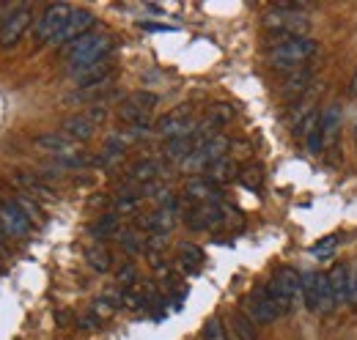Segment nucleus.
<instances>
[{
	"mask_svg": "<svg viewBox=\"0 0 357 340\" xmlns=\"http://www.w3.org/2000/svg\"><path fill=\"white\" fill-rule=\"evenodd\" d=\"M178 263H181V269L195 272L204 263V250L198 245H192V242H181L178 245Z\"/></svg>",
	"mask_w": 357,
	"mask_h": 340,
	"instance_id": "nucleus-24",
	"label": "nucleus"
},
{
	"mask_svg": "<svg viewBox=\"0 0 357 340\" xmlns=\"http://www.w3.org/2000/svg\"><path fill=\"white\" fill-rule=\"evenodd\" d=\"M355 137H357V127H355Z\"/></svg>",
	"mask_w": 357,
	"mask_h": 340,
	"instance_id": "nucleus-42",
	"label": "nucleus"
},
{
	"mask_svg": "<svg viewBox=\"0 0 357 340\" xmlns=\"http://www.w3.org/2000/svg\"><path fill=\"white\" fill-rule=\"evenodd\" d=\"M14 203L22 209V214H25L31 222H45V212L39 209V203H36L33 198H28V195H17Z\"/></svg>",
	"mask_w": 357,
	"mask_h": 340,
	"instance_id": "nucleus-31",
	"label": "nucleus"
},
{
	"mask_svg": "<svg viewBox=\"0 0 357 340\" xmlns=\"http://www.w3.org/2000/svg\"><path fill=\"white\" fill-rule=\"evenodd\" d=\"M113 47H116V42L107 33H93L91 31L83 39H77V42H72L66 47V52H63L66 55V66H69V72H77V69L99 63V61H107Z\"/></svg>",
	"mask_w": 357,
	"mask_h": 340,
	"instance_id": "nucleus-2",
	"label": "nucleus"
},
{
	"mask_svg": "<svg viewBox=\"0 0 357 340\" xmlns=\"http://www.w3.org/2000/svg\"><path fill=\"white\" fill-rule=\"evenodd\" d=\"M201 338H204V340H228V330H225L223 321H220L218 316H212V318L204 324Z\"/></svg>",
	"mask_w": 357,
	"mask_h": 340,
	"instance_id": "nucleus-32",
	"label": "nucleus"
},
{
	"mask_svg": "<svg viewBox=\"0 0 357 340\" xmlns=\"http://www.w3.org/2000/svg\"><path fill=\"white\" fill-rule=\"evenodd\" d=\"M195 127H198V121L192 118V107L184 105V107H176L171 116L160 118L154 132L168 143V140H176V137H192Z\"/></svg>",
	"mask_w": 357,
	"mask_h": 340,
	"instance_id": "nucleus-7",
	"label": "nucleus"
},
{
	"mask_svg": "<svg viewBox=\"0 0 357 340\" xmlns=\"http://www.w3.org/2000/svg\"><path fill=\"white\" fill-rule=\"evenodd\" d=\"M267 288L275 299V304H278V310H280V316H286L303 299V275L294 266H278L272 272V280L267 283Z\"/></svg>",
	"mask_w": 357,
	"mask_h": 340,
	"instance_id": "nucleus-3",
	"label": "nucleus"
},
{
	"mask_svg": "<svg viewBox=\"0 0 357 340\" xmlns=\"http://www.w3.org/2000/svg\"><path fill=\"white\" fill-rule=\"evenodd\" d=\"M311 80H313V72L311 69H305V66H300L297 72H291V75H286V80H283V93L286 96H300V93H305L308 88H311Z\"/></svg>",
	"mask_w": 357,
	"mask_h": 340,
	"instance_id": "nucleus-22",
	"label": "nucleus"
},
{
	"mask_svg": "<svg viewBox=\"0 0 357 340\" xmlns=\"http://www.w3.org/2000/svg\"><path fill=\"white\" fill-rule=\"evenodd\" d=\"M184 195L192 201V203H223V192L218 184H212L209 178L204 176H195L187 181L184 187Z\"/></svg>",
	"mask_w": 357,
	"mask_h": 340,
	"instance_id": "nucleus-12",
	"label": "nucleus"
},
{
	"mask_svg": "<svg viewBox=\"0 0 357 340\" xmlns=\"http://www.w3.org/2000/svg\"><path fill=\"white\" fill-rule=\"evenodd\" d=\"M83 116L89 118L93 127H99V124H105V121H107V107H105V105H91Z\"/></svg>",
	"mask_w": 357,
	"mask_h": 340,
	"instance_id": "nucleus-35",
	"label": "nucleus"
},
{
	"mask_svg": "<svg viewBox=\"0 0 357 340\" xmlns=\"http://www.w3.org/2000/svg\"><path fill=\"white\" fill-rule=\"evenodd\" d=\"M93 14H91L89 8H75V14H72V20H69V25L63 28V33L55 39L52 44H61V47H69L72 42H77V39H83L86 33H91V28H93Z\"/></svg>",
	"mask_w": 357,
	"mask_h": 340,
	"instance_id": "nucleus-10",
	"label": "nucleus"
},
{
	"mask_svg": "<svg viewBox=\"0 0 357 340\" xmlns=\"http://www.w3.org/2000/svg\"><path fill=\"white\" fill-rule=\"evenodd\" d=\"M239 184L242 187H248V190H261V184H264V170L259 168V165H245V168H239Z\"/></svg>",
	"mask_w": 357,
	"mask_h": 340,
	"instance_id": "nucleus-29",
	"label": "nucleus"
},
{
	"mask_svg": "<svg viewBox=\"0 0 357 340\" xmlns=\"http://www.w3.org/2000/svg\"><path fill=\"white\" fill-rule=\"evenodd\" d=\"M327 280H330V288L335 294V302H349V294H352V272L344 263H335L327 272Z\"/></svg>",
	"mask_w": 357,
	"mask_h": 340,
	"instance_id": "nucleus-16",
	"label": "nucleus"
},
{
	"mask_svg": "<svg viewBox=\"0 0 357 340\" xmlns=\"http://www.w3.org/2000/svg\"><path fill=\"white\" fill-rule=\"evenodd\" d=\"M264 28L272 33V39L308 36V20H305V14H294V11H283V8H272V11L264 14Z\"/></svg>",
	"mask_w": 357,
	"mask_h": 340,
	"instance_id": "nucleus-5",
	"label": "nucleus"
},
{
	"mask_svg": "<svg viewBox=\"0 0 357 340\" xmlns=\"http://www.w3.org/2000/svg\"><path fill=\"white\" fill-rule=\"evenodd\" d=\"M31 22H33V14H31L28 6H22V8L3 25V31H0V47H3V49L14 47V44L25 36V31L31 28Z\"/></svg>",
	"mask_w": 357,
	"mask_h": 340,
	"instance_id": "nucleus-11",
	"label": "nucleus"
},
{
	"mask_svg": "<svg viewBox=\"0 0 357 340\" xmlns=\"http://www.w3.org/2000/svg\"><path fill=\"white\" fill-rule=\"evenodd\" d=\"M242 313L253 321V324H259V327H267V324H275L278 318H280V310H278V304H275V299L269 294L267 283H261V286H256L248 297L242 299Z\"/></svg>",
	"mask_w": 357,
	"mask_h": 340,
	"instance_id": "nucleus-4",
	"label": "nucleus"
},
{
	"mask_svg": "<svg viewBox=\"0 0 357 340\" xmlns=\"http://www.w3.org/2000/svg\"><path fill=\"white\" fill-rule=\"evenodd\" d=\"M223 203H195L184 214V222H187L190 231H215L218 225H223Z\"/></svg>",
	"mask_w": 357,
	"mask_h": 340,
	"instance_id": "nucleus-8",
	"label": "nucleus"
},
{
	"mask_svg": "<svg viewBox=\"0 0 357 340\" xmlns=\"http://www.w3.org/2000/svg\"><path fill=\"white\" fill-rule=\"evenodd\" d=\"M204 178H209L212 184H228V181H234V178H239V162L228 154V157H223L220 162H215V165H209L206 168V173H204Z\"/></svg>",
	"mask_w": 357,
	"mask_h": 340,
	"instance_id": "nucleus-19",
	"label": "nucleus"
},
{
	"mask_svg": "<svg viewBox=\"0 0 357 340\" xmlns=\"http://www.w3.org/2000/svg\"><path fill=\"white\" fill-rule=\"evenodd\" d=\"M228 340H242V338H239V335H236L234 330H228Z\"/></svg>",
	"mask_w": 357,
	"mask_h": 340,
	"instance_id": "nucleus-41",
	"label": "nucleus"
},
{
	"mask_svg": "<svg viewBox=\"0 0 357 340\" xmlns=\"http://www.w3.org/2000/svg\"><path fill=\"white\" fill-rule=\"evenodd\" d=\"M319 129H321L324 143L335 140V134H338V129H341V105H338V102L327 105V107L319 113Z\"/></svg>",
	"mask_w": 357,
	"mask_h": 340,
	"instance_id": "nucleus-20",
	"label": "nucleus"
},
{
	"mask_svg": "<svg viewBox=\"0 0 357 340\" xmlns=\"http://www.w3.org/2000/svg\"><path fill=\"white\" fill-rule=\"evenodd\" d=\"M6 239H8V236H6V231H3V225H0V255L8 253V245H6Z\"/></svg>",
	"mask_w": 357,
	"mask_h": 340,
	"instance_id": "nucleus-39",
	"label": "nucleus"
},
{
	"mask_svg": "<svg viewBox=\"0 0 357 340\" xmlns=\"http://www.w3.org/2000/svg\"><path fill=\"white\" fill-rule=\"evenodd\" d=\"M160 173H162V162L160 160H140V162H135L132 168H130V184L135 187H146V184H154L157 178H160Z\"/></svg>",
	"mask_w": 357,
	"mask_h": 340,
	"instance_id": "nucleus-17",
	"label": "nucleus"
},
{
	"mask_svg": "<svg viewBox=\"0 0 357 340\" xmlns=\"http://www.w3.org/2000/svg\"><path fill=\"white\" fill-rule=\"evenodd\" d=\"M72 14H75V6H69V3H52V6H47L45 11H42V17L36 20V39L52 44L63 33V28L69 25Z\"/></svg>",
	"mask_w": 357,
	"mask_h": 340,
	"instance_id": "nucleus-6",
	"label": "nucleus"
},
{
	"mask_svg": "<svg viewBox=\"0 0 357 340\" xmlns=\"http://www.w3.org/2000/svg\"><path fill=\"white\" fill-rule=\"evenodd\" d=\"M75 146H77V143H72V140H69L66 134H61V132H45V134L36 137V148H42V151H47V154H52L55 160L69 157V154H77Z\"/></svg>",
	"mask_w": 357,
	"mask_h": 340,
	"instance_id": "nucleus-13",
	"label": "nucleus"
},
{
	"mask_svg": "<svg viewBox=\"0 0 357 340\" xmlns=\"http://www.w3.org/2000/svg\"><path fill=\"white\" fill-rule=\"evenodd\" d=\"M124 105H130V107H135V110H140V113L151 116V110L160 105V96H157V93H151V91H132V93L124 99Z\"/></svg>",
	"mask_w": 357,
	"mask_h": 340,
	"instance_id": "nucleus-25",
	"label": "nucleus"
},
{
	"mask_svg": "<svg viewBox=\"0 0 357 340\" xmlns=\"http://www.w3.org/2000/svg\"><path fill=\"white\" fill-rule=\"evenodd\" d=\"M14 181H17V187L22 190V195H28V198H33V201H55V192L47 187L45 181H39L36 176H28V173H17L14 176Z\"/></svg>",
	"mask_w": 357,
	"mask_h": 340,
	"instance_id": "nucleus-15",
	"label": "nucleus"
},
{
	"mask_svg": "<svg viewBox=\"0 0 357 340\" xmlns=\"http://www.w3.org/2000/svg\"><path fill=\"white\" fill-rule=\"evenodd\" d=\"M338 239H341L338 233H330V236H324V239H321V242L313 247L311 253L316 255V258H327V255H330L333 250H335V247H338Z\"/></svg>",
	"mask_w": 357,
	"mask_h": 340,
	"instance_id": "nucleus-33",
	"label": "nucleus"
},
{
	"mask_svg": "<svg viewBox=\"0 0 357 340\" xmlns=\"http://www.w3.org/2000/svg\"><path fill=\"white\" fill-rule=\"evenodd\" d=\"M93 132H96V127L91 124L83 113L69 116V118L63 121V127H61V134H66L72 143H86V140L93 137Z\"/></svg>",
	"mask_w": 357,
	"mask_h": 340,
	"instance_id": "nucleus-18",
	"label": "nucleus"
},
{
	"mask_svg": "<svg viewBox=\"0 0 357 340\" xmlns=\"http://www.w3.org/2000/svg\"><path fill=\"white\" fill-rule=\"evenodd\" d=\"M80 324H83L86 330H96V327H99V318H96V316H86V318H80Z\"/></svg>",
	"mask_w": 357,
	"mask_h": 340,
	"instance_id": "nucleus-37",
	"label": "nucleus"
},
{
	"mask_svg": "<svg viewBox=\"0 0 357 340\" xmlns=\"http://www.w3.org/2000/svg\"><path fill=\"white\" fill-rule=\"evenodd\" d=\"M116 280H119V286H124V288H132L135 280H137V269H135V263H124V266L119 269Z\"/></svg>",
	"mask_w": 357,
	"mask_h": 340,
	"instance_id": "nucleus-34",
	"label": "nucleus"
},
{
	"mask_svg": "<svg viewBox=\"0 0 357 340\" xmlns=\"http://www.w3.org/2000/svg\"><path fill=\"white\" fill-rule=\"evenodd\" d=\"M119 245H121L124 253H130V255H137L146 250V239H143L140 231H135V228L119 231Z\"/></svg>",
	"mask_w": 357,
	"mask_h": 340,
	"instance_id": "nucleus-27",
	"label": "nucleus"
},
{
	"mask_svg": "<svg viewBox=\"0 0 357 340\" xmlns=\"http://www.w3.org/2000/svg\"><path fill=\"white\" fill-rule=\"evenodd\" d=\"M86 263H89L93 272H99V275L110 272V263H113L110 250H107L102 242H93V245H89V247H86Z\"/></svg>",
	"mask_w": 357,
	"mask_h": 340,
	"instance_id": "nucleus-23",
	"label": "nucleus"
},
{
	"mask_svg": "<svg viewBox=\"0 0 357 340\" xmlns=\"http://www.w3.org/2000/svg\"><path fill=\"white\" fill-rule=\"evenodd\" d=\"M231 330L239 335L242 340H259V332H256V324L242 313V310H236L234 316H231Z\"/></svg>",
	"mask_w": 357,
	"mask_h": 340,
	"instance_id": "nucleus-28",
	"label": "nucleus"
},
{
	"mask_svg": "<svg viewBox=\"0 0 357 340\" xmlns=\"http://www.w3.org/2000/svg\"><path fill=\"white\" fill-rule=\"evenodd\" d=\"M195 151V140L192 137H176V140H168L162 146V162H184L190 154Z\"/></svg>",
	"mask_w": 357,
	"mask_h": 340,
	"instance_id": "nucleus-21",
	"label": "nucleus"
},
{
	"mask_svg": "<svg viewBox=\"0 0 357 340\" xmlns=\"http://www.w3.org/2000/svg\"><path fill=\"white\" fill-rule=\"evenodd\" d=\"M305 146H308L311 154H321V151H324L327 143H324V137H321V129H316V132H311V134L305 137Z\"/></svg>",
	"mask_w": 357,
	"mask_h": 340,
	"instance_id": "nucleus-36",
	"label": "nucleus"
},
{
	"mask_svg": "<svg viewBox=\"0 0 357 340\" xmlns=\"http://www.w3.org/2000/svg\"><path fill=\"white\" fill-rule=\"evenodd\" d=\"M234 116H236V110H234L231 105L220 102V105H212V107H209V113H206V121H209V124H215L218 129H223L225 124L234 118Z\"/></svg>",
	"mask_w": 357,
	"mask_h": 340,
	"instance_id": "nucleus-30",
	"label": "nucleus"
},
{
	"mask_svg": "<svg viewBox=\"0 0 357 340\" xmlns=\"http://www.w3.org/2000/svg\"><path fill=\"white\" fill-rule=\"evenodd\" d=\"M269 63L278 72H297L300 63L311 61L313 55L319 52V42L311 36H297V39H272L269 42Z\"/></svg>",
	"mask_w": 357,
	"mask_h": 340,
	"instance_id": "nucleus-1",
	"label": "nucleus"
},
{
	"mask_svg": "<svg viewBox=\"0 0 357 340\" xmlns=\"http://www.w3.org/2000/svg\"><path fill=\"white\" fill-rule=\"evenodd\" d=\"M349 96H357V69L352 75V80H349Z\"/></svg>",
	"mask_w": 357,
	"mask_h": 340,
	"instance_id": "nucleus-40",
	"label": "nucleus"
},
{
	"mask_svg": "<svg viewBox=\"0 0 357 340\" xmlns=\"http://www.w3.org/2000/svg\"><path fill=\"white\" fill-rule=\"evenodd\" d=\"M321 272H303V304L308 313L321 310Z\"/></svg>",
	"mask_w": 357,
	"mask_h": 340,
	"instance_id": "nucleus-14",
	"label": "nucleus"
},
{
	"mask_svg": "<svg viewBox=\"0 0 357 340\" xmlns=\"http://www.w3.org/2000/svg\"><path fill=\"white\" fill-rule=\"evenodd\" d=\"M119 222H121L119 214H105V217H99V219L91 225V236H96V239L119 236Z\"/></svg>",
	"mask_w": 357,
	"mask_h": 340,
	"instance_id": "nucleus-26",
	"label": "nucleus"
},
{
	"mask_svg": "<svg viewBox=\"0 0 357 340\" xmlns=\"http://www.w3.org/2000/svg\"><path fill=\"white\" fill-rule=\"evenodd\" d=\"M0 225L8 239H25L31 233V219L14 201H0Z\"/></svg>",
	"mask_w": 357,
	"mask_h": 340,
	"instance_id": "nucleus-9",
	"label": "nucleus"
},
{
	"mask_svg": "<svg viewBox=\"0 0 357 340\" xmlns=\"http://www.w3.org/2000/svg\"><path fill=\"white\" fill-rule=\"evenodd\" d=\"M349 302L357 304V266L352 269V294H349Z\"/></svg>",
	"mask_w": 357,
	"mask_h": 340,
	"instance_id": "nucleus-38",
	"label": "nucleus"
}]
</instances>
